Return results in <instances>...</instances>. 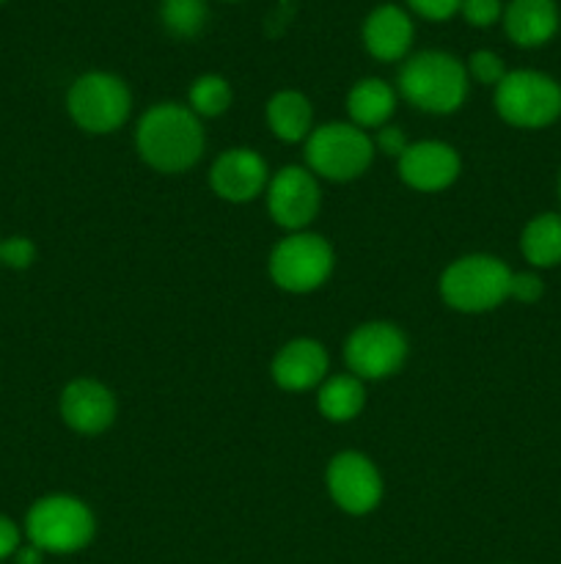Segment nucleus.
I'll list each match as a JSON object with an SVG mask.
<instances>
[{
	"label": "nucleus",
	"mask_w": 561,
	"mask_h": 564,
	"mask_svg": "<svg viewBox=\"0 0 561 564\" xmlns=\"http://www.w3.org/2000/svg\"><path fill=\"white\" fill-rule=\"evenodd\" d=\"M201 119L187 105L160 102L141 116L135 130V149L148 169L160 174H182L204 154Z\"/></svg>",
	"instance_id": "1"
},
{
	"label": "nucleus",
	"mask_w": 561,
	"mask_h": 564,
	"mask_svg": "<svg viewBox=\"0 0 561 564\" xmlns=\"http://www.w3.org/2000/svg\"><path fill=\"white\" fill-rule=\"evenodd\" d=\"M402 97L424 113L446 116L462 108L471 88L465 64L446 50H421L407 55L399 69Z\"/></svg>",
	"instance_id": "2"
},
{
	"label": "nucleus",
	"mask_w": 561,
	"mask_h": 564,
	"mask_svg": "<svg viewBox=\"0 0 561 564\" xmlns=\"http://www.w3.org/2000/svg\"><path fill=\"white\" fill-rule=\"evenodd\" d=\"M515 270L490 253H468L440 275V297L446 306L462 314H484L509 301Z\"/></svg>",
	"instance_id": "3"
},
{
	"label": "nucleus",
	"mask_w": 561,
	"mask_h": 564,
	"mask_svg": "<svg viewBox=\"0 0 561 564\" xmlns=\"http://www.w3.org/2000/svg\"><path fill=\"white\" fill-rule=\"evenodd\" d=\"M493 105L517 130H544L561 119V83L539 69H512L493 88Z\"/></svg>",
	"instance_id": "4"
},
{
	"label": "nucleus",
	"mask_w": 561,
	"mask_h": 564,
	"mask_svg": "<svg viewBox=\"0 0 561 564\" xmlns=\"http://www.w3.org/2000/svg\"><path fill=\"white\" fill-rule=\"evenodd\" d=\"M374 160V141L352 121H330L306 138V163L314 176L352 182L366 174Z\"/></svg>",
	"instance_id": "5"
},
{
	"label": "nucleus",
	"mask_w": 561,
	"mask_h": 564,
	"mask_svg": "<svg viewBox=\"0 0 561 564\" xmlns=\"http://www.w3.org/2000/svg\"><path fill=\"white\" fill-rule=\"evenodd\" d=\"M25 532L44 554H75L91 543L97 521L88 505L75 496H44L28 510Z\"/></svg>",
	"instance_id": "6"
},
{
	"label": "nucleus",
	"mask_w": 561,
	"mask_h": 564,
	"mask_svg": "<svg viewBox=\"0 0 561 564\" xmlns=\"http://www.w3.org/2000/svg\"><path fill=\"white\" fill-rule=\"evenodd\" d=\"M132 108L130 86L110 72H86L66 94V110L80 130L108 135L127 121Z\"/></svg>",
	"instance_id": "7"
},
{
	"label": "nucleus",
	"mask_w": 561,
	"mask_h": 564,
	"mask_svg": "<svg viewBox=\"0 0 561 564\" xmlns=\"http://www.w3.org/2000/svg\"><path fill=\"white\" fill-rule=\"evenodd\" d=\"M333 248L324 237L311 231H295L270 253V275L275 284L292 295L319 290L333 273Z\"/></svg>",
	"instance_id": "8"
},
{
	"label": "nucleus",
	"mask_w": 561,
	"mask_h": 564,
	"mask_svg": "<svg viewBox=\"0 0 561 564\" xmlns=\"http://www.w3.org/2000/svg\"><path fill=\"white\" fill-rule=\"evenodd\" d=\"M344 361L361 380L391 378L407 361V336L394 323H363L344 341Z\"/></svg>",
	"instance_id": "9"
},
{
	"label": "nucleus",
	"mask_w": 561,
	"mask_h": 564,
	"mask_svg": "<svg viewBox=\"0 0 561 564\" xmlns=\"http://www.w3.org/2000/svg\"><path fill=\"white\" fill-rule=\"evenodd\" d=\"M322 193L317 176L302 165H284L267 182V209L270 218L289 235L306 231V226L317 218Z\"/></svg>",
	"instance_id": "10"
},
{
	"label": "nucleus",
	"mask_w": 561,
	"mask_h": 564,
	"mask_svg": "<svg viewBox=\"0 0 561 564\" xmlns=\"http://www.w3.org/2000/svg\"><path fill=\"white\" fill-rule=\"evenodd\" d=\"M324 482L336 507L350 516H366L383 499V477L361 452H339L330 460Z\"/></svg>",
	"instance_id": "11"
},
{
	"label": "nucleus",
	"mask_w": 561,
	"mask_h": 564,
	"mask_svg": "<svg viewBox=\"0 0 561 564\" xmlns=\"http://www.w3.org/2000/svg\"><path fill=\"white\" fill-rule=\"evenodd\" d=\"M267 163L262 160V154L248 147L226 149L209 169V187L215 191V196L231 204L253 202L258 193L267 191Z\"/></svg>",
	"instance_id": "12"
},
{
	"label": "nucleus",
	"mask_w": 561,
	"mask_h": 564,
	"mask_svg": "<svg viewBox=\"0 0 561 564\" xmlns=\"http://www.w3.org/2000/svg\"><path fill=\"white\" fill-rule=\"evenodd\" d=\"M460 154L443 141H418L399 158V176L407 187L421 193H438L454 185L460 176Z\"/></svg>",
	"instance_id": "13"
},
{
	"label": "nucleus",
	"mask_w": 561,
	"mask_h": 564,
	"mask_svg": "<svg viewBox=\"0 0 561 564\" xmlns=\"http://www.w3.org/2000/svg\"><path fill=\"white\" fill-rule=\"evenodd\" d=\"M361 39L372 58L385 61V64L405 61L413 47V39H416L410 11L396 3H380L363 20Z\"/></svg>",
	"instance_id": "14"
},
{
	"label": "nucleus",
	"mask_w": 561,
	"mask_h": 564,
	"mask_svg": "<svg viewBox=\"0 0 561 564\" xmlns=\"http://www.w3.org/2000/svg\"><path fill=\"white\" fill-rule=\"evenodd\" d=\"M61 416L80 435L105 433L116 419L113 391L99 380H72L61 394Z\"/></svg>",
	"instance_id": "15"
},
{
	"label": "nucleus",
	"mask_w": 561,
	"mask_h": 564,
	"mask_svg": "<svg viewBox=\"0 0 561 564\" xmlns=\"http://www.w3.org/2000/svg\"><path fill=\"white\" fill-rule=\"evenodd\" d=\"M501 22L512 44L537 50L556 39L561 28V11L556 0H509L504 3Z\"/></svg>",
	"instance_id": "16"
},
{
	"label": "nucleus",
	"mask_w": 561,
	"mask_h": 564,
	"mask_svg": "<svg viewBox=\"0 0 561 564\" xmlns=\"http://www.w3.org/2000/svg\"><path fill=\"white\" fill-rule=\"evenodd\" d=\"M275 386L284 391L319 389L328 378V352L314 339H295L278 350L270 367Z\"/></svg>",
	"instance_id": "17"
},
{
	"label": "nucleus",
	"mask_w": 561,
	"mask_h": 564,
	"mask_svg": "<svg viewBox=\"0 0 561 564\" xmlns=\"http://www.w3.org/2000/svg\"><path fill=\"white\" fill-rule=\"evenodd\" d=\"M396 110V91L383 77H363L346 94V113L361 130H380Z\"/></svg>",
	"instance_id": "18"
},
{
	"label": "nucleus",
	"mask_w": 561,
	"mask_h": 564,
	"mask_svg": "<svg viewBox=\"0 0 561 564\" xmlns=\"http://www.w3.org/2000/svg\"><path fill=\"white\" fill-rule=\"evenodd\" d=\"M314 108L306 94L295 88L275 91L267 102V124L273 135L284 143H300L311 135Z\"/></svg>",
	"instance_id": "19"
},
{
	"label": "nucleus",
	"mask_w": 561,
	"mask_h": 564,
	"mask_svg": "<svg viewBox=\"0 0 561 564\" xmlns=\"http://www.w3.org/2000/svg\"><path fill=\"white\" fill-rule=\"evenodd\" d=\"M520 253L531 270H550L561 264V213H539L522 226Z\"/></svg>",
	"instance_id": "20"
},
{
	"label": "nucleus",
	"mask_w": 561,
	"mask_h": 564,
	"mask_svg": "<svg viewBox=\"0 0 561 564\" xmlns=\"http://www.w3.org/2000/svg\"><path fill=\"white\" fill-rule=\"evenodd\" d=\"M366 405V389L355 375H333L317 389V408L328 422H352Z\"/></svg>",
	"instance_id": "21"
},
{
	"label": "nucleus",
	"mask_w": 561,
	"mask_h": 564,
	"mask_svg": "<svg viewBox=\"0 0 561 564\" xmlns=\"http://www.w3.org/2000/svg\"><path fill=\"white\" fill-rule=\"evenodd\" d=\"M231 99H234V91H231L229 80L220 75H201L193 80L190 91H187V108L201 119H215V116H223L226 110L231 108Z\"/></svg>",
	"instance_id": "22"
},
{
	"label": "nucleus",
	"mask_w": 561,
	"mask_h": 564,
	"mask_svg": "<svg viewBox=\"0 0 561 564\" xmlns=\"http://www.w3.org/2000/svg\"><path fill=\"white\" fill-rule=\"evenodd\" d=\"M207 0H163L160 20L163 28L176 39H193L207 25Z\"/></svg>",
	"instance_id": "23"
},
{
	"label": "nucleus",
	"mask_w": 561,
	"mask_h": 564,
	"mask_svg": "<svg viewBox=\"0 0 561 564\" xmlns=\"http://www.w3.org/2000/svg\"><path fill=\"white\" fill-rule=\"evenodd\" d=\"M465 69H468V77L476 83H482V86H498L501 80L506 77V64L504 58H501L498 53H493V50H473L471 58L465 61Z\"/></svg>",
	"instance_id": "24"
},
{
	"label": "nucleus",
	"mask_w": 561,
	"mask_h": 564,
	"mask_svg": "<svg viewBox=\"0 0 561 564\" xmlns=\"http://www.w3.org/2000/svg\"><path fill=\"white\" fill-rule=\"evenodd\" d=\"M460 14L471 28H493L504 17V0H462Z\"/></svg>",
	"instance_id": "25"
},
{
	"label": "nucleus",
	"mask_w": 561,
	"mask_h": 564,
	"mask_svg": "<svg viewBox=\"0 0 561 564\" xmlns=\"http://www.w3.org/2000/svg\"><path fill=\"white\" fill-rule=\"evenodd\" d=\"M544 295V281L539 275V270H520V273H512V286H509V301L517 303H539Z\"/></svg>",
	"instance_id": "26"
},
{
	"label": "nucleus",
	"mask_w": 561,
	"mask_h": 564,
	"mask_svg": "<svg viewBox=\"0 0 561 564\" xmlns=\"http://www.w3.org/2000/svg\"><path fill=\"white\" fill-rule=\"evenodd\" d=\"M36 259V246L28 237H9L0 240V264L11 270H28Z\"/></svg>",
	"instance_id": "27"
},
{
	"label": "nucleus",
	"mask_w": 561,
	"mask_h": 564,
	"mask_svg": "<svg viewBox=\"0 0 561 564\" xmlns=\"http://www.w3.org/2000/svg\"><path fill=\"white\" fill-rule=\"evenodd\" d=\"M460 3L462 0H405L413 14L424 17L429 22L451 20L454 14H460Z\"/></svg>",
	"instance_id": "28"
},
{
	"label": "nucleus",
	"mask_w": 561,
	"mask_h": 564,
	"mask_svg": "<svg viewBox=\"0 0 561 564\" xmlns=\"http://www.w3.org/2000/svg\"><path fill=\"white\" fill-rule=\"evenodd\" d=\"M372 141H374V152H383V154H388V158H396V160H399L402 154H405V149L410 147L405 132L394 124L380 127L377 135H374Z\"/></svg>",
	"instance_id": "29"
},
{
	"label": "nucleus",
	"mask_w": 561,
	"mask_h": 564,
	"mask_svg": "<svg viewBox=\"0 0 561 564\" xmlns=\"http://www.w3.org/2000/svg\"><path fill=\"white\" fill-rule=\"evenodd\" d=\"M20 549V529L14 527V521L0 516V560H9Z\"/></svg>",
	"instance_id": "30"
},
{
	"label": "nucleus",
	"mask_w": 561,
	"mask_h": 564,
	"mask_svg": "<svg viewBox=\"0 0 561 564\" xmlns=\"http://www.w3.org/2000/svg\"><path fill=\"white\" fill-rule=\"evenodd\" d=\"M42 549H36V545H20L14 554V562L16 564H42Z\"/></svg>",
	"instance_id": "31"
},
{
	"label": "nucleus",
	"mask_w": 561,
	"mask_h": 564,
	"mask_svg": "<svg viewBox=\"0 0 561 564\" xmlns=\"http://www.w3.org/2000/svg\"><path fill=\"white\" fill-rule=\"evenodd\" d=\"M559 204H561V171H559Z\"/></svg>",
	"instance_id": "32"
},
{
	"label": "nucleus",
	"mask_w": 561,
	"mask_h": 564,
	"mask_svg": "<svg viewBox=\"0 0 561 564\" xmlns=\"http://www.w3.org/2000/svg\"><path fill=\"white\" fill-rule=\"evenodd\" d=\"M0 3H3V0H0Z\"/></svg>",
	"instance_id": "33"
}]
</instances>
